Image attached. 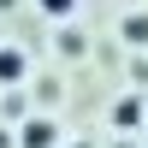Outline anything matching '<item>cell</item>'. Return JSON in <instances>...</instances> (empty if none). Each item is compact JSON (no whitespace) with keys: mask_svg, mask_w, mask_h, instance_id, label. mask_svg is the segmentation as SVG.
Here are the masks:
<instances>
[{"mask_svg":"<svg viewBox=\"0 0 148 148\" xmlns=\"http://www.w3.org/2000/svg\"><path fill=\"white\" fill-rule=\"evenodd\" d=\"M18 71H24V59H18V53H0V77L12 83V77H18Z\"/></svg>","mask_w":148,"mask_h":148,"instance_id":"obj_2","label":"cell"},{"mask_svg":"<svg viewBox=\"0 0 148 148\" xmlns=\"http://www.w3.org/2000/svg\"><path fill=\"white\" fill-rule=\"evenodd\" d=\"M47 142H53V125H42V119H36V125L24 130V148H47Z\"/></svg>","mask_w":148,"mask_h":148,"instance_id":"obj_1","label":"cell"},{"mask_svg":"<svg viewBox=\"0 0 148 148\" xmlns=\"http://www.w3.org/2000/svg\"><path fill=\"white\" fill-rule=\"evenodd\" d=\"M42 6L53 12V18H59V12H71V6H77V0H42Z\"/></svg>","mask_w":148,"mask_h":148,"instance_id":"obj_3","label":"cell"}]
</instances>
